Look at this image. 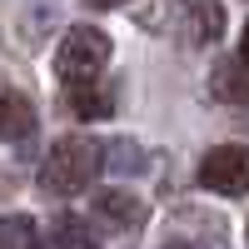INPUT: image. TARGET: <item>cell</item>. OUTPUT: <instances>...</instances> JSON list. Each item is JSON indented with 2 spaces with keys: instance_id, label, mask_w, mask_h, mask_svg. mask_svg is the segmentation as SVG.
Instances as JSON below:
<instances>
[{
  "instance_id": "obj_5",
  "label": "cell",
  "mask_w": 249,
  "mask_h": 249,
  "mask_svg": "<svg viewBox=\"0 0 249 249\" xmlns=\"http://www.w3.org/2000/svg\"><path fill=\"white\" fill-rule=\"evenodd\" d=\"M95 214L105 224H115V230H130V224L144 219V199L130 195V190H100L95 195Z\"/></svg>"
},
{
  "instance_id": "obj_10",
  "label": "cell",
  "mask_w": 249,
  "mask_h": 249,
  "mask_svg": "<svg viewBox=\"0 0 249 249\" xmlns=\"http://www.w3.org/2000/svg\"><path fill=\"white\" fill-rule=\"evenodd\" d=\"M0 244L5 249H35V219L30 214H5L0 219Z\"/></svg>"
},
{
  "instance_id": "obj_6",
  "label": "cell",
  "mask_w": 249,
  "mask_h": 249,
  "mask_svg": "<svg viewBox=\"0 0 249 249\" xmlns=\"http://www.w3.org/2000/svg\"><path fill=\"white\" fill-rule=\"evenodd\" d=\"M30 135H35V110H30V100L15 95V90H5V95H0V140L25 144Z\"/></svg>"
},
{
  "instance_id": "obj_4",
  "label": "cell",
  "mask_w": 249,
  "mask_h": 249,
  "mask_svg": "<svg viewBox=\"0 0 249 249\" xmlns=\"http://www.w3.org/2000/svg\"><path fill=\"white\" fill-rule=\"evenodd\" d=\"M219 35H224L219 0H190V5H184V40H190V45H210Z\"/></svg>"
},
{
  "instance_id": "obj_3",
  "label": "cell",
  "mask_w": 249,
  "mask_h": 249,
  "mask_svg": "<svg viewBox=\"0 0 249 249\" xmlns=\"http://www.w3.org/2000/svg\"><path fill=\"white\" fill-rule=\"evenodd\" d=\"M199 184L214 195H249V144H214L199 160Z\"/></svg>"
},
{
  "instance_id": "obj_12",
  "label": "cell",
  "mask_w": 249,
  "mask_h": 249,
  "mask_svg": "<svg viewBox=\"0 0 249 249\" xmlns=\"http://www.w3.org/2000/svg\"><path fill=\"white\" fill-rule=\"evenodd\" d=\"M160 249H190V244H179V239H170V244H160Z\"/></svg>"
},
{
  "instance_id": "obj_1",
  "label": "cell",
  "mask_w": 249,
  "mask_h": 249,
  "mask_svg": "<svg viewBox=\"0 0 249 249\" xmlns=\"http://www.w3.org/2000/svg\"><path fill=\"white\" fill-rule=\"evenodd\" d=\"M100 175V144L85 140V135H65L55 144V150L45 155V164H40V190L45 195H85L90 184Z\"/></svg>"
},
{
  "instance_id": "obj_11",
  "label": "cell",
  "mask_w": 249,
  "mask_h": 249,
  "mask_svg": "<svg viewBox=\"0 0 249 249\" xmlns=\"http://www.w3.org/2000/svg\"><path fill=\"white\" fill-rule=\"evenodd\" d=\"M239 55L249 60V25H244V40H239Z\"/></svg>"
},
{
  "instance_id": "obj_13",
  "label": "cell",
  "mask_w": 249,
  "mask_h": 249,
  "mask_svg": "<svg viewBox=\"0 0 249 249\" xmlns=\"http://www.w3.org/2000/svg\"><path fill=\"white\" fill-rule=\"evenodd\" d=\"M95 5H124V0H95Z\"/></svg>"
},
{
  "instance_id": "obj_8",
  "label": "cell",
  "mask_w": 249,
  "mask_h": 249,
  "mask_svg": "<svg viewBox=\"0 0 249 249\" xmlns=\"http://www.w3.org/2000/svg\"><path fill=\"white\" fill-rule=\"evenodd\" d=\"M50 234H55V249H100L95 230H90V224L80 219V214H55Z\"/></svg>"
},
{
  "instance_id": "obj_2",
  "label": "cell",
  "mask_w": 249,
  "mask_h": 249,
  "mask_svg": "<svg viewBox=\"0 0 249 249\" xmlns=\"http://www.w3.org/2000/svg\"><path fill=\"white\" fill-rule=\"evenodd\" d=\"M110 60V35L95 30V25H70L60 35V50H55V70L60 80H70V85H90V80L105 70Z\"/></svg>"
},
{
  "instance_id": "obj_7",
  "label": "cell",
  "mask_w": 249,
  "mask_h": 249,
  "mask_svg": "<svg viewBox=\"0 0 249 249\" xmlns=\"http://www.w3.org/2000/svg\"><path fill=\"white\" fill-rule=\"evenodd\" d=\"M214 95H219V100H234V105L249 100V60H244V55L219 60V65H214Z\"/></svg>"
},
{
  "instance_id": "obj_9",
  "label": "cell",
  "mask_w": 249,
  "mask_h": 249,
  "mask_svg": "<svg viewBox=\"0 0 249 249\" xmlns=\"http://www.w3.org/2000/svg\"><path fill=\"white\" fill-rule=\"evenodd\" d=\"M70 105H75L80 120H100V115H110L115 100L105 90H95V80H90V85H70Z\"/></svg>"
}]
</instances>
